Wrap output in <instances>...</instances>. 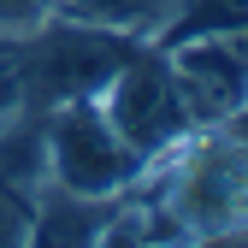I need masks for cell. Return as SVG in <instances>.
Wrapping results in <instances>:
<instances>
[{
	"instance_id": "6da1fadb",
	"label": "cell",
	"mask_w": 248,
	"mask_h": 248,
	"mask_svg": "<svg viewBox=\"0 0 248 248\" xmlns=\"http://www.w3.org/2000/svg\"><path fill=\"white\" fill-rule=\"evenodd\" d=\"M130 53H136V36H118V30H101V24L53 12V18H42L36 30H30L18 77H24V89H30L36 107H65V101L101 95L107 77Z\"/></svg>"
},
{
	"instance_id": "7a4b0ae2",
	"label": "cell",
	"mask_w": 248,
	"mask_h": 248,
	"mask_svg": "<svg viewBox=\"0 0 248 248\" xmlns=\"http://www.w3.org/2000/svg\"><path fill=\"white\" fill-rule=\"evenodd\" d=\"M236 124V118H231ZM166 213L183 236H236L248 225V130L236 124L231 136H207L177 160Z\"/></svg>"
},
{
	"instance_id": "3957f363",
	"label": "cell",
	"mask_w": 248,
	"mask_h": 248,
	"mask_svg": "<svg viewBox=\"0 0 248 248\" xmlns=\"http://www.w3.org/2000/svg\"><path fill=\"white\" fill-rule=\"evenodd\" d=\"M42 142H47V177L71 195H118L142 177V154L124 142L101 101H65V107H47V124H42Z\"/></svg>"
},
{
	"instance_id": "277c9868",
	"label": "cell",
	"mask_w": 248,
	"mask_h": 248,
	"mask_svg": "<svg viewBox=\"0 0 248 248\" xmlns=\"http://www.w3.org/2000/svg\"><path fill=\"white\" fill-rule=\"evenodd\" d=\"M101 112H107V124L142 154V160L177 154L183 142H189V130H195L189 101H183V89H177V77H171V65H166L160 47H154V53H130L107 77Z\"/></svg>"
},
{
	"instance_id": "5b68a950",
	"label": "cell",
	"mask_w": 248,
	"mask_h": 248,
	"mask_svg": "<svg viewBox=\"0 0 248 248\" xmlns=\"http://www.w3.org/2000/svg\"><path fill=\"white\" fill-rule=\"evenodd\" d=\"M160 53L183 89V101H189L195 124H231L236 112H248V30L189 36Z\"/></svg>"
},
{
	"instance_id": "8992f818",
	"label": "cell",
	"mask_w": 248,
	"mask_h": 248,
	"mask_svg": "<svg viewBox=\"0 0 248 248\" xmlns=\"http://www.w3.org/2000/svg\"><path fill=\"white\" fill-rule=\"evenodd\" d=\"M177 6H183V0H59L65 18L118 30V36H136V42H154V36L177 18Z\"/></svg>"
},
{
	"instance_id": "52a82bcc",
	"label": "cell",
	"mask_w": 248,
	"mask_h": 248,
	"mask_svg": "<svg viewBox=\"0 0 248 248\" xmlns=\"http://www.w3.org/2000/svg\"><path fill=\"white\" fill-rule=\"evenodd\" d=\"M219 30H248V0H183L177 18L160 30V47L189 42V36H219Z\"/></svg>"
},
{
	"instance_id": "ba28073f",
	"label": "cell",
	"mask_w": 248,
	"mask_h": 248,
	"mask_svg": "<svg viewBox=\"0 0 248 248\" xmlns=\"http://www.w3.org/2000/svg\"><path fill=\"white\" fill-rule=\"evenodd\" d=\"M53 12H59V0H0V36H30Z\"/></svg>"
},
{
	"instance_id": "9c48e42d",
	"label": "cell",
	"mask_w": 248,
	"mask_h": 248,
	"mask_svg": "<svg viewBox=\"0 0 248 248\" xmlns=\"http://www.w3.org/2000/svg\"><path fill=\"white\" fill-rule=\"evenodd\" d=\"M236 124H242V130H248V112H236Z\"/></svg>"
}]
</instances>
